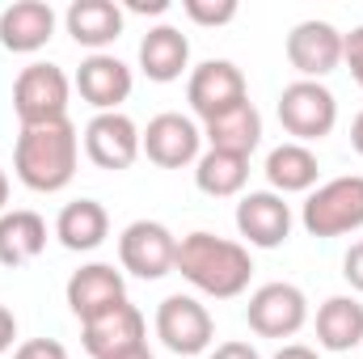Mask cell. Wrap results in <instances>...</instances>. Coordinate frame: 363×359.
Instances as JSON below:
<instances>
[{
  "label": "cell",
  "instance_id": "1",
  "mask_svg": "<svg viewBox=\"0 0 363 359\" xmlns=\"http://www.w3.org/2000/svg\"><path fill=\"white\" fill-rule=\"evenodd\" d=\"M174 270L194 292H203L211 300H237L254 279V258H250L245 241H228V237L199 228V233H186L178 241Z\"/></svg>",
  "mask_w": 363,
  "mask_h": 359
},
{
  "label": "cell",
  "instance_id": "2",
  "mask_svg": "<svg viewBox=\"0 0 363 359\" xmlns=\"http://www.w3.org/2000/svg\"><path fill=\"white\" fill-rule=\"evenodd\" d=\"M77 161H81V136H77L72 118L21 127V136L13 144V174L26 190H38V194L64 190L77 178Z\"/></svg>",
  "mask_w": 363,
  "mask_h": 359
},
{
  "label": "cell",
  "instance_id": "3",
  "mask_svg": "<svg viewBox=\"0 0 363 359\" xmlns=\"http://www.w3.org/2000/svg\"><path fill=\"white\" fill-rule=\"evenodd\" d=\"M300 224L308 237L330 241L363 228V174H342L308 190L300 207Z\"/></svg>",
  "mask_w": 363,
  "mask_h": 359
},
{
  "label": "cell",
  "instance_id": "4",
  "mask_svg": "<svg viewBox=\"0 0 363 359\" xmlns=\"http://www.w3.org/2000/svg\"><path fill=\"white\" fill-rule=\"evenodd\" d=\"M68 101H72V81L64 77L60 64H26L13 81V110L21 118V127H43V123H60L68 118Z\"/></svg>",
  "mask_w": 363,
  "mask_h": 359
},
{
  "label": "cell",
  "instance_id": "5",
  "mask_svg": "<svg viewBox=\"0 0 363 359\" xmlns=\"http://www.w3.org/2000/svg\"><path fill=\"white\" fill-rule=\"evenodd\" d=\"M279 123L296 144H317L338 127V97L321 81H291L279 93Z\"/></svg>",
  "mask_w": 363,
  "mask_h": 359
},
{
  "label": "cell",
  "instance_id": "6",
  "mask_svg": "<svg viewBox=\"0 0 363 359\" xmlns=\"http://www.w3.org/2000/svg\"><path fill=\"white\" fill-rule=\"evenodd\" d=\"M157 338L174 351V355H203L216 343V317L207 313V304L199 296L174 292L157 304Z\"/></svg>",
  "mask_w": 363,
  "mask_h": 359
},
{
  "label": "cell",
  "instance_id": "7",
  "mask_svg": "<svg viewBox=\"0 0 363 359\" xmlns=\"http://www.w3.org/2000/svg\"><path fill=\"white\" fill-rule=\"evenodd\" d=\"M186 101H190V110H194L199 123H211V118L237 110L241 101H250L245 72H241L233 60H203L199 68H190Z\"/></svg>",
  "mask_w": 363,
  "mask_h": 359
},
{
  "label": "cell",
  "instance_id": "8",
  "mask_svg": "<svg viewBox=\"0 0 363 359\" xmlns=\"http://www.w3.org/2000/svg\"><path fill=\"white\" fill-rule=\"evenodd\" d=\"M118 263L135 279H165L178 263V237L161 220H131L118 233Z\"/></svg>",
  "mask_w": 363,
  "mask_h": 359
},
{
  "label": "cell",
  "instance_id": "9",
  "mask_svg": "<svg viewBox=\"0 0 363 359\" xmlns=\"http://www.w3.org/2000/svg\"><path fill=\"white\" fill-rule=\"evenodd\" d=\"M140 153L161 170H186L203 157V127L182 110H165L140 131Z\"/></svg>",
  "mask_w": 363,
  "mask_h": 359
},
{
  "label": "cell",
  "instance_id": "10",
  "mask_svg": "<svg viewBox=\"0 0 363 359\" xmlns=\"http://www.w3.org/2000/svg\"><path fill=\"white\" fill-rule=\"evenodd\" d=\"M245 321L258 338H296L308 321V296L296 283H262L245 304Z\"/></svg>",
  "mask_w": 363,
  "mask_h": 359
},
{
  "label": "cell",
  "instance_id": "11",
  "mask_svg": "<svg viewBox=\"0 0 363 359\" xmlns=\"http://www.w3.org/2000/svg\"><path fill=\"white\" fill-rule=\"evenodd\" d=\"M287 64L300 72V81H321V77L338 72L342 68V30L321 17L296 21L287 34Z\"/></svg>",
  "mask_w": 363,
  "mask_h": 359
},
{
  "label": "cell",
  "instance_id": "12",
  "mask_svg": "<svg viewBox=\"0 0 363 359\" xmlns=\"http://www.w3.org/2000/svg\"><path fill=\"white\" fill-rule=\"evenodd\" d=\"M85 157L97 170H110V174L131 170L144 157L140 153V127H135V118L123 114V110L93 114L89 123H85Z\"/></svg>",
  "mask_w": 363,
  "mask_h": 359
},
{
  "label": "cell",
  "instance_id": "13",
  "mask_svg": "<svg viewBox=\"0 0 363 359\" xmlns=\"http://www.w3.org/2000/svg\"><path fill=\"white\" fill-rule=\"evenodd\" d=\"M291 203L274 190H250L237 199V233L254 250H279L291 237Z\"/></svg>",
  "mask_w": 363,
  "mask_h": 359
},
{
  "label": "cell",
  "instance_id": "14",
  "mask_svg": "<svg viewBox=\"0 0 363 359\" xmlns=\"http://www.w3.org/2000/svg\"><path fill=\"white\" fill-rule=\"evenodd\" d=\"M81 343L93 359H114L148 343V321L131 300H123V304L97 313L93 321H81Z\"/></svg>",
  "mask_w": 363,
  "mask_h": 359
},
{
  "label": "cell",
  "instance_id": "15",
  "mask_svg": "<svg viewBox=\"0 0 363 359\" xmlns=\"http://www.w3.org/2000/svg\"><path fill=\"white\" fill-rule=\"evenodd\" d=\"M72 85L81 93V101H89L97 114H110V110H118V106L131 97L135 77H131V68H127L118 55L97 51V55H85V60H81Z\"/></svg>",
  "mask_w": 363,
  "mask_h": 359
},
{
  "label": "cell",
  "instance_id": "16",
  "mask_svg": "<svg viewBox=\"0 0 363 359\" xmlns=\"http://www.w3.org/2000/svg\"><path fill=\"white\" fill-rule=\"evenodd\" d=\"M64 296H68V309L81 321H93L97 313H106V309L127 300V279H123V270H114L110 263H85L81 270H72Z\"/></svg>",
  "mask_w": 363,
  "mask_h": 359
},
{
  "label": "cell",
  "instance_id": "17",
  "mask_svg": "<svg viewBox=\"0 0 363 359\" xmlns=\"http://www.w3.org/2000/svg\"><path fill=\"white\" fill-rule=\"evenodd\" d=\"M55 9L47 0H13L0 13V47L13 55H34L55 38Z\"/></svg>",
  "mask_w": 363,
  "mask_h": 359
},
{
  "label": "cell",
  "instance_id": "18",
  "mask_svg": "<svg viewBox=\"0 0 363 359\" xmlns=\"http://www.w3.org/2000/svg\"><path fill=\"white\" fill-rule=\"evenodd\" d=\"M123 26H127V13H123V4H114V0H72L68 13H64V30H68L72 43L85 47L89 55L106 51L110 43H118Z\"/></svg>",
  "mask_w": 363,
  "mask_h": 359
},
{
  "label": "cell",
  "instance_id": "19",
  "mask_svg": "<svg viewBox=\"0 0 363 359\" xmlns=\"http://www.w3.org/2000/svg\"><path fill=\"white\" fill-rule=\"evenodd\" d=\"M140 72L157 85H174L182 81V72H190V38L178 26H152L140 38Z\"/></svg>",
  "mask_w": 363,
  "mask_h": 359
},
{
  "label": "cell",
  "instance_id": "20",
  "mask_svg": "<svg viewBox=\"0 0 363 359\" xmlns=\"http://www.w3.org/2000/svg\"><path fill=\"white\" fill-rule=\"evenodd\" d=\"M262 174H267L274 194H308L317 186V178H321V161H317V153L308 144L287 140V144L267 153Z\"/></svg>",
  "mask_w": 363,
  "mask_h": 359
},
{
  "label": "cell",
  "instance_id": "21",
  "mask_svg": "<svg viewBox=\"0 0 363 359\" xmlns=\"http://www.w3.org/2000/svg\"><path fill=\"white\" fill-rule=\"evenodd\" d=\"M47 250V220L30 207L4 211L0 216V267L17 270L26 263H34Z\"/></svg>",
  "mask_w": 363,
  "mask_h": 359
},
{
  "label": "cell",
  "instance_id": "22",
  "mask_svg": "<svg viewBox=\"0 0 363 359\" xmlns=\"http://www.w3.org/2000/svg\"><path fill=\"white\" fill-rule=\"evenodd\" d=\"M203 140L216 153H233V157H254V148L262 144V114L254 101H241L237 110L203 123Z\"/></svg>",
  "mask_w": 363,
  "mask_h": 359
},
{
  "label": "cell",
  "instance_id": "23",
  "mask_svg": "<svg viewBox=\"0 0 363 359\" xmlns=\"http://www.w3.org/2000/svg\"><path fill=\"white\" fill-rule=\"evenodd\" d=\"M55 237L72 254H93L110 237V211L97 199H77L55 216Z\"/></svg>",
  "mask_w": 363,
  "mask_h": 359
},
{
  "label": "cell",
  "instance_id": "24",
  "mask_svg": "<svg viewBox=\"0 0 363 359\" xmlns=\"http://www.w3.org/2000/svg\"><path fill=\"white\" fill-rule=\"evenodd\" d=\"M317 347L321 351H355V347H363V300L330 296L317 309Z\"/></svg>",
  "mask_w": 363,
  "mask_h": 359
},
{
  "label": "cell",
  "instance_id": "25",
  "mask_svg": "<svg viewBox=\"0 0 363 359\" xmlns=\"http://www.w3.org/2000/svg\"><path fill=\"white\" fill-rule=\"evenodd\" d=\"M250 182V157H233V153H216L207 148L194 161V186L211 199H241Z\"/></svg>",
  "mask_w": 363,
  "mask_h": 359
},
{
  "label": "cell",
  "instance_id": "26",
  "mask_svg": "<svg viewBox=\"0 0 363 359\" xmlns=\"http://www.w3.org/2000/svg\"><path fill=\"white\" fill-rule=\"evenodd\" d=\"M182 13H186L194 26L216 30V26H228V21L237 17V0H182Z\"/></svg>",
  "mask_w": 363,
  "mask_h": 359
},
{
  "label": "cell",
  "instance_id": "27",
  "mask_svg": "<svg viewBox=\"0 0 363 359\" xmlns=\"http://www.w3.org/2000/svg\"><path fill=\"white\" fill-rule=\"evenodd\" d=\"M13 359H68V347L60 338H30L13 351Z\"/></svg>",
  "mask_w": 363,
  "mask_h": 359
},
{
  "label": "cell",
  "instance_id": "28",
  "mask_svg": "<svg viewBox=\"0 0 363 359\" xmlns=\"http://www.w3.org/2000/svg\"><path fill=\"white\" fill-rule=\"evenodd\" d=\"M342 64L351 68L355 85L363 89V26H355L351 34H342Z\"/></svg>",
  "mask_w": 363,
  "mask_h": 359
},
{
  "label": "cell",
  "instance_id": "29",
  "mask_svg": "<svg viewBox=\"0 0 363 359\" xmlns=\"http://www.w3.org/2000/svg\"><path fill=\"white\" fill-rule=\"evenodd\" d=\"M207 359H262L258 355V347L254 343H241V338H228V343H220V347H211Z\"/></svg>",
  "mask_w": 363,
  "mask_h": 359
},
{
  "label": "cell",
  "instance_id": "30",
  "mask_svg": "<svg viewBox=\"0 0 363 359\" xmlns=\"http://www.w3.org/2000/svg\"><path fill=\"white\" fill-rule=\"evenodd\" d=\"M342 275H347V283L363 292V241H355L351 250H347V258H342Z\"/></svg>",
  "mask_w": 363,
  "mask_h": 359
},
{
  "label": "cell",
  "instance_id": "31",
  "mask_svg": "<svg viewBox=\"0 0 363 359\" xmlns=\"http://www.w3.org/2000/svg\"><path fill=\"white\" fill-rule=\"evenodd\" d=\"M123 13H144V17H161L169 13V0H127Z\"/></svg>",
  "mask_w": 363,
  "mask_h": 359
},
{
  "label": "cell",
  "instance_id": "32",
  "mask_svg": "<svg viewBox=\"0 0 363 359\" xmlns=\"http://www.w3.org/2000/svg\"><path fill=\"white\" fill-rule=\"evenodd\" d=\"M13 338H17V317H13V309L0 304V355L13 347Z\"/></svg>",
  "mask_w": 363,
  "mask_h": 359
},
{
  "label": "cell",
  "instance_id": "33",
  "mask_svg": "<svg viewBox=\"0 0 363 359\" xmlns=\"http://www.w3.org/2000/svg\"><path fill=\"white\" fill-rule=\"evenodd\" d=\"M274 359H321L313 347H304V343H283L279 351H274Z\"/></svg>",
  "mask_w": 363,
  "mask_h": 359
},
{
  "label": "cell",
  "instance_id": "34",
  "mask_svg": "<svg viewBox=\"0 0 363 359\" xmlns=\"http://www.w3.org/2000/svg\"><path fill=\"white\" fill-rule=\"evenodd\" d=\"M351 148L363 157V110L355 114V123H351Z\"/></svg>",
  "mask_w": 363,
  "mask_h": 359
},
{
  "label": "cell",
  "instance_id": "35",
  "mask_svg": "<svg viewBox=\"0 0 363 359\" xmlns=\"http://www.w3.org/2000/svg\"><path fill=\"white\" fill-rule=\"evenodd\" d=\"M114 359H157V355H152L148 343H144V347H131V351H123V355H114Z\"/></svg>",
  "mask_w": 363,
  "mask_h": 359
},
{
  "label": "cell",
  "instance_id": "36",
  "mask_svg": "<svg viewBox=\"0 0 363 359\" xmlns=\"http://www.w3.org/2000/svg\"><path fill=\"white\" fill-rule=\"evenodd\" d=\"M4 203H9V174L0 170V216H4Z\"/></svg>",
  "mask_w": 363,
  "mask_h": 359
}]
</instances>
